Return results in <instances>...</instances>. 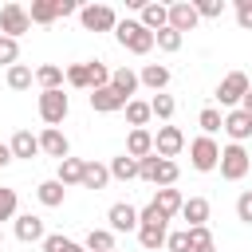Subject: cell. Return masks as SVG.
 I'll list each match as a JSON object with an SVG mask.
<instances>
[{
    "instance_id": "cell-18",
    "label": "cell",
    "mask_w": 252,
    "mask_h": 252,
    "mask_svg": "<svg viewBox=\"0 0 252 252\" xmlns=\"http://www.w3.org/2000/svg\"><path fill=\"white\" fill-rule=\"evenodd\" d=\"M8 150H12V158L32 161V158L39 154V134H32V130H16V134H12V142H8Z\"/></svg>"
},
{
    "instance_id": "cell-9",
    "label": "cell",
    "mask_w": 252,
    "mask_h": 252,
    "mask_svg": "<svg viewBox=\"0 0 252 252\" xmlns=\"http://www.w3.org/2000/svg\"><path fill=\"white\" fill-rule=\"evenodd\" d=\"M181 150H185V134H181L177 126H158V134H154V154L165 158V161H173Z\"/></svg>"
},
{
    "instance_id": "cell-36",
    "label": "cell",
    "mask_w": 252,
    "mask_h": 252,
    "mask_svg": "<svg viewBox=\"0 0 252 252\" xmlns=\"http://www.w3.org/2000/svg\"><path fill=\"white\" fill-rule=\"evenodd\" d=\"M181 43H185V35H181V32H173V28L154 32V47H161V51H181Z\"/></svg>"
},
{
    "instance_id": "cell-34",
    "label": "cell",
    "mask_w": 252,
    "mask_h": 252,
    "mask_svg": "<svg viewBox=\"0 0 252 252\" xmlns=\"http://www.w3.org/2000/svg\"><path fill=\"white\" fill-rule=\"evenodd\" d=\"M43 252H87V248L75 244V240L63 236V232H47V236H43Z\"/></svg>"
},
{
    "instance_id": "cell-46",
    "label": "cell",
    "mask_w": 252,
    "mask_h": 252,
    "mask_svg": "<svg viewBox=\"0 0 252 252\" xmlns=\"http://www.w3.org/2000/svg\"><path fill=\"white\" fill-rule=\"evenodd\" d=\"M138 224H169V220H165L154 205H146V209H138Z\"/></svg>"
},
{
    "instance_id": "cell-6",
    "label": "cell",
    "mask_w": 252,
    "mask_h": 252,
    "mask_svg": "<svg viewBox=\"0 0 252 252\" xmlns=\"http://www.w3.org/2000/svg\"><path fill=\"white\" fill-rule=\"evenodd\" d=\"M24 32H32L28 8H24V4H4V8H0V35H8V39H20Z\"/></svg>"
},
{
    "instance_id": "cell-26",
    "label": "cell",
    "mask_w": 252,
    "mask_h": 252,
    "mask_svg": "<svg viewBox=\"0 0 252 252\" xmlns=\"http://www.w3.org/2000/svg\"><path fill=\"white\" fill-rule=\"evenodd\" d=\"M35 83L43 87V91H63V67L59 63H43V67H35Z\"/></svg>"
},
{
    "instance_id": "cell-43",
    "label": "cell",
    "mask_w": 252,
    "mask_h": 252,
    "mask_svg": "<svg viewBox=\"0 0 252 252\" xmlns=\"http://www.w3.org/2000/svg\"><path fill=\"white\" fill-rule=\"evenodd\" d=\"M236 220L252 224V189H244V193L236 197Z\"/></svg>"
},
{
    "instance_id": "cell-12",
    "label": "cell",
    "mask_w": 252,
    "mask_h": 252,
    "mask_svg": "<svg viewBox=\"0 0 252 252\" xmlns=\"http://www.w3.org/2000/svg\"><path fill=\"white\" fill-rule=\"evenodd\" d=\"M220 130H224V134H228V138H232L236 146H244V142L252 138V114H244V110L236 106V110H228V114H224Z\"/></svg>"
},
{
    "instance_id": "cell-24",
    "label": "cell",
    "mask_w": 252,
    "mask_h": 252,
    "mask_svg": "<svg viewBox=\"0 0 252 252\" xmlns=\"http://www.w3.org/2000/svg\"><path fill=\"white\" fill-rule=\"evenodd\" d=\"M83 189H106L110 185V169L102 161H83Z\"/></svg>"
},
{
    "instance_id": "cell-16",
    "label": "cell",
    "mask_w": 252,
    "mask_h": 252,
    "mask_svg": "<svg viewBox=\"0 0 252 252\" xmlns=\"http://www.w3.org/2000/svg\"><path fill=\"white\" fill-rule=\"evenodd\" d=\"M150 205H154V209H158V213H161L165 220H173V217L181 213V205H185V197H181V189H173V185H169V189H158Z\"/></svg>"
},
{
    "instance_id": "cell-48",
    "label": "cell",
    "mask_w": 252,
    "mask_h": 252,
    "mask_svg": "<svg viewBox=\"0 0 252 252\" xmlns=\"http://www.w3.org/2000/svg\"><path fill=\"white\" fill-rule=\"evenodd\" d=\"M240 110H244V114H252V87L244 91V98H240Z\"/></svg>"
},
{
    "instance_id": "cell-23",
    "label": "cell",
    "mask_w": 252,
    "mask_h": 252,
    "mask_svg": "<svg viewBox=\"0 0 252 252\" xmlns=\"http://www.w3.org/2000/svg\"><path fill=\"white\" fill-rule=\"evenodd\" d=\"M110 87L130 102L134 91H138V71H130V67H114V71H110Z\"/></svg>"
},
{
    "instance_id": "cell-2",
    "label": "cell",
    "mask_w": 252,
    "mask_h": 252,
    "mask_svg": "<svg viewBox=\"0 0 252 252\" xmlns=\"http://www.w3.org/2000/svg\"><path fill=\"white\" fill-rule=\"evenodd\" d=\"M138 177L150 181V185H158V189H169V185L181 177V169H177V161H165V158L150 154V158L138 161Z\"/></svg>"
},
{
    "instance_id": "cell-45",
    "label": "cell",
    "mask_w": 252,
    "mask_h": 252,
    "mask_svg": "<svg viewBox=\"0 0 252 252\" xmlns=\"http://www.w3.org/2000/svg\"><path fill=\"white\" fill-rule=\"evenodd\" d=\"M236 24L244 32H252V0H236Z\"/></svg>"
},
{
    "instance_id": "cell-52",
    "label": "cell",
    "mask_w": 252,
    "mask_h": 252,
    "mask_svg": "<svg viewBox=\"0 0 252 252\" xmlns=\"http://www.w3.org/2000/svg\"><path fill=\"white\" fill-rule=\"evenodd\" d=\"M0 252H4V248H0Z\"/></svg>"
},
{
    "instance_id": "cell-19",
    "label": "cell",
    "mask_w": 252,
    "mask_h": 252,
    "mask_svg": "<svg viewBox=\"0 0 252 252\" xmlns=\"http://www.w3.org/2000/svg\"><path fill=\"white\" fill-rule=\"evenodd\" d=\"M138 12H142L138 24H142L146 32H161V28H169V4H142Z\"/></svg>"
},
{
    "instance_id": "cell-27",
    "label": "cell",
    "mask_w": 252,
    "mask_h": 252,
    "mask_svg": "<svg viewBox=\"0 0 252 252\" xmlns=\"http://www.w3.org/2000/svg\"><path fill=\"white\" fill-rule=\"evenodd\" d=\"M106 169H110V177H114V181H134V177H138V161H134L130 154L110 158V165H106Z\"/></svg>"
},
{
    "instance_id": "cell-50",
    "label": "cell",
    "mask_w": 252,
    "mask_h": 252,
    "mask_svg": "<svg viewBox=\"0 0 252 252\" xmlns=\"http://www.w3.org/2000/svg\"><path fill=\"white\" fill-rule=\"evenodd\" d=\"M197 252H217V244H209V248H197Z\"/></svg>"
},
{
    "instance_id": "cell-51",
    "label": "cell",
    "mask_w": 252,
    "mask_h": 252,
    "mask_svg": "<svg viewBox=\"0 0 252 252\" xmlns=\"http://www.w3.org/2000/svg\"><path fill=\"white\" fill-rule=\"evenodd\" d=\"M0 248H4V228H0Z\"/></svg>"
},
{
    "instance_id": "cell-29",
    "label": "cell",
    "mask_w": 252,
    "mask_h": 252,
    "mask_svg": "<svg viewBox=\"0 0 252 252\" xmlns=\"http://www.w3.org/2000/svg\"><path fill=\"white\" fill-rule=\"evenodd\" d=\"M28 20H32V24H55V20H59V8H55V0H32V8H28Z\"/></svg>"
},
{
    "instance_id": "cell-33",
    "label": "cell",
    "mask_w": 252,
    "mask_h": 252,
    "mask_svg": "<svg viewBox=\"0 0 252 252\" xmlns=\"http://www.w3.org/2000/svg\"><path fill=\"white\" fill-rule=\"evenodd\" d=\"M173 110H177V102H173V94H165V91H158V94L150 98V114H154V118H161V122H169V118H173Z\"/></svg>"
},
{
    "instance_id": "cell-8",
    "label": "cell",
    "mask_w": 252,
    "mask_h": 252,
    "mask_svg": "<svg viewBox=\"0 0 252 252\" xmlns=\"http://www.w3.org/2000/svg\"><path fill=\"white\" fill-rule=\"evenodd\" d=\"M67 110H71V98H67L63 91H43V94H39V118H43L47 126H59V122L67 118Z\"/></svg>"
},
{
    "instance_id": "cell-5",
    "label": "cell",
    "mask_w": 252,
    "mask_h": 252,
    "mask_svg": "<svg viewBox=\"0 0 252 252\" xmlns=\"http://www.w3.org/2000/svg\"><path fill=\"white\" fill-rule=\"evenodd\" d=\"M79 24L87 32H114L118 28V16H114L110 4H83L79 8Z\"/></svg>"
},
{
    "instance_id": "cell-4",
    "label": "cell",
    "mask_w": 252,
    "mask_h": 252,
    "mask_svg": "<svg viewBox=\"0 0 252 252\" xmlns=\"http://www.w3.org/2000/svg\"><path fill=\"white\" fill-rule=\"evenodd\" d=\"M217 161H220V146L213 142V138H193L189 142V165L197 169V173H213L217 169Z\"/></svg>"
},
{
    "instance_id": "cell-3",
    "label": "cell",
    "mask_w": 252,
    "mask_h": 252,
    "mask_svg": "<svg viewBox=\"0 0 252 252\" xmlns=\"http://www.w3.org/2000/svg\"><path fill=\"white\" fill-rule=\"evenodd\" d=\"M217 169H220V177H224V181H240V177H248V169H252V158H248V150H244V146L228 142V146L220 150V161H217Z\"/></svg>"
},
{
    "instance_id": "cell-20",
    "label": "cell",
    "mask_w": 252,
    "mask_h": 252,
    "mask_svg": "<svg viewBox=\"0 0 252 252\" xmlns=\"http://www.w3.org/2000/svg\"><path fill=\"white\" fill-rule=\"evenodd\" d=\"M126 154L134 158V161H142V158H150L154 154V134L142 126V130H130L126 134Z\"/></svg>"
},
{
    "instance_id": "cell-32",
    "label": "cell",
    "mask_w": 252,
    "mask_h": 252,
    "mask_svg": "<svg viewBox=\"0 0 252 252\" xmlns=\"http://www.w3.org/2000/svg\"><path fill=\"white\" fill-rule=\"evenodd\" d=\"M150 118H154V114H150V102H146V98H130V102H126V122H130L134 130H142Z\"/></svg>"
},
{
    "instance_id": "cell-7",
    "label": "cell",
    "mask_w": 252,
    "mask_h": 252,
    "mask_svg": "<svg viewBox=\"0 0 252 252\" xmlns=\"http://www.w3.org/2000/svg\"><path fill=\"white\" fill-rule=\"evenodd\" d=\"M244 91H248V75H244V71H228V75L220 79V87H217V102L228 106V110H236L240 98H244Z\"/></svg>"
},
{
    "instance_id": "cell-39",
    "label": "cell",
    "mask_w": 252,
    "mask_h": 252,
    "mask_svg": "<svg viewBox=\"0 0 252 252\" xmlns=\"http://www.w3.org/2000/svg\"><path fill=\"white\" fill-rule=\"evenodd\" d=\"M193 8H197L201 20H220L224 16V0H193Z\"/></svg>"
},
{
    "instance_id": "cell-28",
    "label": "cell",
    "mask_w": 252,
    "mask_h": 252,
    "mask_svg": "<svg viewBox=\"0 0 252 252\" xmlns=\"http://www.w3.org/2000/svg\"><path fill=\"white\" fill-rule=\"evenodd\" d=\"M55 181H59L63 189H67V185H79V181H83V158H63Z\"/></svg>"
},
{
    "instance_id": "cell-15",
    "label": "cell",
    "mask_w": 252,
    "mask_h": 252,
    "mask_svg": "<svg viewBox=\"0 0 252 252\" xmlns=\"http://www.w3.org/2000/svg\"><path fill=\"white\" fill-rule=\"evenodd\" d=\"M91 110L114 114V110H126V98H122L114 87H98V91H91Z\"/></svg>"
},
{
    "instance_id": "cell-49",
    "label": "cell",
    "mask_w": 252,
    "mask_h": 252,
    "mask_svg": "<svg viewBox=\"0 0 252 252\" xmlns=\"http://www.w3.org/2000/svg\"><path fill=\"white\" fill-rule=\"evenodd\" d=\"M8 161H12V150H8V146H4V142H0V169H4V165H8Z\"/></svg>"
},
{
    "instance_id": "cell-17",
    "label": "cell",
    "mask_w": 252,
    "mask_h": 252,
    "mask_svg": "<svg viewBox=\"0 0 252 252\" xmlns=\"http://www.w3.org/2000/svg\"><path fill=\"white\" fill-rule=\"evenodd\" d=\"M138 87H150L154 94L165 91V87H169V67H165V63H146V67L138 71Z\"/></svg>"
},
{
    "instance_id": "cell-25",
    "label": "cell",
    "mask_w": 252,
    "mask_h": 252,
    "mask_svg": "<svg viewBox=\"0 0 252 252\" xmlns=\"http://www.w3.org/2000/svg\"><path fill=\"white\" fill-rule=\"evenodd\" d=\"M35 197H39V205L59 209V205H63V197H67V189H63L55 177H47V181H39V185H35Z\"/></svg>"
},
{
    "instance_id": "cell-1",
    "label": "cell",
    "mask_w": 252,
    "mask_h": 252,
    "mask_svg": "<svg viewBox=\"0 0 252 252\" xmlns=\"http://www.w3.org/2000/svg\"><path fill=\"white\" fill-rule=\"evenodd\" d=\"M114 39H118L130 55H150V51H154V32H146L138 20H118Z\"/></svg>"
},
{
    "instance_id": "cell-21",
    "label": "cell",
    "mask_w": 252,
    "mask_h": 252,
    "mask_svg": "<svg viewBox=\"0 0 252 252\" xmlns=\"http://www.w3.org/2000/svg\"><path fill=\"white\" fill-rule=\"evenodd\" d=\"M181 220H185V228H197V224H205L209 220V201L205 197H189L185 205H181V213H177Z\"/></svg>"
},
{
    "instance_id": "cell-35",
    "label": "cell",
    "mask_w": 252,
    "mask_h": 252,
    "mask_svg": "<svg viewBox=\"0 0 252 252\" xmlns=\"http://www.w3.org/2000/svg\"><path fill=\"white\" fill-rule=\"evenodd\" d=\"M220 122H224V114H220L217 106H205V110L197 114V126H201V134H205V138H213V134L220 130Z\"/></svg>"
},
{
    "instance_id": "cell-22",
    "label": "cell",
    "mask_w": 252,
    "mask_h": 252,
    "mask_svg": "<svg viewBox=\"0 0 252 252\" xmlns=\"http://www.w3.org/2000/svg\"><path fill=\"white\" fill-rule=\"evenodd\" d=\"M165 236H169V224H138V244H142L146 252L165 248Z\"/></svg>"
},
{
    "instance_id": "cell-13",
    "label": "cell",
    "mask_w": 252,
    "mask_h": 252,
    "mask_svg": "<svg viewBox=\"0 0 252 252\" xmlns=\"http://www.w3.org/2000/svg\"><path fill=\"white\" fill-rule=\"evenodd\" d=\"M201 24V16H197V8H193V0H177V4H169V28L173 32H193Z\"/></svg>"
},
{
    "instance_id": "cell-40",
    "label": "cell",
    "mask_w": 252,
    "mask_h": 252,
    "mask_svg": "<svg viewBox=\"0 0 252 252\" xmlns=\"http://www.w3.org/2000/svg\"><path fill=\"white\" fill-rule=\"evenodd\" d=\"M63 79H67V87H91V79H87V63H71V67H63Z\"/></svg>"
},
{
    "instance_id": "cell-41",
    "label": "cell",
    "mask_w": 252,
    "mask_h": 252,
    "mask_svg": "<svg viewBox=\"0 0 252 252\" xmlns=\"http://www.w3.org/2000/svg\"><path fill=\"white\" fill-rule=\"evenodd\" d=\"M185 232H189V248H193V252L213 244V232H209V224H197V228H185Z\"/></svg>"
},
{
    "instance_id": "cell-30",
    "label": "cell",
    "mask_w": 252,
    "mask_h": 252,
    "mask_svg": "<svg viewBox=\"0 0 252 252\" xmlns=\"http://www.w3.org/2000/svg\"><path fill=\"white\" fill-rule=\"evenodd\" d=\"M87 252H114V232L110 228H91L87 240H83Z\"/></svg>"
},
{
    "instance_id": "cell-31",
    "label": "cell",
    "mask_w": 252,
    "mask_h": 252,
    "mask_svg": "<svg viewBox=\"0 0 252 252\" xmlns=\"http://www.w3.org/2000/svg\"><path fill=\"white\" fill-rule=\"evenodd\" d=\"M32 83H35V71H32L28 63H12V67H8V87H12V91H28Z\"/></svg>"
},
{
    "instance_id": "cell-10",
    "label": "cell",
    "mask_w": 252,
    "mask_h": 252,
    "mask_svg": "<svg viewBox=\"0 0 252 252\" xmlns=\"http://www.w3.org/2000/svg\"><path fill=\"white\" fill-rule=\"evenodd\" d=\"M39 154H47V158H55V161L71 158V142H67V134H63L59 126H43V134H39Z\"/></svg>"
},
{
    "instance_id": "cell-38",
    "label": "cell",
    "mask_w": 252,
    "mask_h": 252,
    "mask_svg": "<svg viewBox=\"0 0 252 252\" xmlns=\"http://www.w3.org/2000/svg\"><path fill=\"white\" fill-rule=\"evenodd\" d=\"M16 209H20L16 189H4V185H0V224H4V220H12V217H16Z\"/></svg>"
},
{
    "instance_id": "cell-44",
    "label": "cell",
    "mask_w": 252,
    "mask_h": 252,
    "mask_svg": "<svg viewBox=\"0 0 252 252\" xmlns=\"http://www.w3.org/2000/svg\"><path fill=\"white\" fill-rule=\"evenodd\" d=\"M165 248H169V252H193V248H189V232H185V228H181V232H169V236H165Z\"/></svg>"
},
{
    "instance_id": "cell-11",
    "label": "cell",
    "mask_w": 252,
    "mask_h": 252,
    "mask_svg": "<svg viewBox=\"0 0 252 252\" xmlns=\"http://www.w3.org/2000/svg\"><path fill=\"white\" fill-rule=\"evenodd\" d=\"M106 220H110V232H138V209L130 201H118L106 209Z\"/></svg>"
},
{
    "instance_id": "cell-14",
    "label": "cell",
    "mask_w": 252,
    "mask_h": 252,
    "mask_svg": "<svg viewBox=\"0 0 252 252\" xmlns=\"http://www.w3.org/2000/svg\"><path fill=\"white\" fill-rule=\"evenodd\" d=\"M43 236H47L43 217H35V213H20V217H16V240H24V244H43Z\"/></svg>"
},
{
    "instance_id": "cell-47",
    "label": "cell",
    "mask_w": 252,
    "mask_h": 252,
    "mask_svg": "<svg viewBox=\"0 0 252 252\" xmlns=\"http://www.w3.org/2000/svg\"><path fill=\"white\" fill-rule=\"evenodd\" d=\"M55 8H59V16H75V12H79L75 0H55Z\"/></svg>"
},
{
    "instance_id": "cell-37",
    "label": "cell",
    "mask_w": 252,
    "mask_h": 252,
    "mask_svg": "<svg viewBox=\"0 0 252 252\" xmlns=\"http://www.w3.org/2000/svg\"><path fill=\"white\" fill-rule=\"evenodd\" d=\"M87 79H91V91L110 87V67H106V63H98V59H91V63H87Z\"/></svg>"
},
{
    "instance_id": "cell-42",
    "label": "cell",
    "mask_w": 252,
    "mask_h": 252,
    "mask_svg": "<svg viewBox=\"0 0 252 252\" xmlns=\"http://www.w3.org/2000/svg\"><path fill=\"white\" fill-rule=\"evenodd\" d=\"M20 59V39H8V35H0V63L4 67H12Z\"/></svg>"
}]
</instances>
